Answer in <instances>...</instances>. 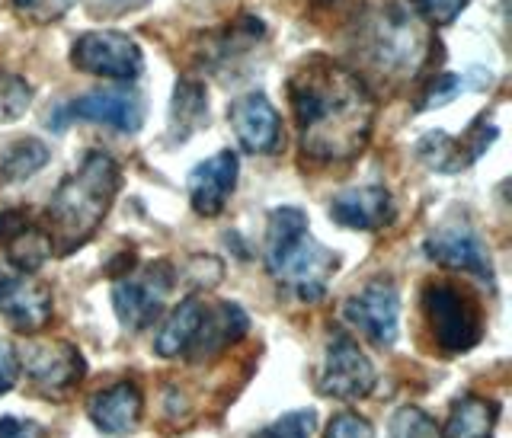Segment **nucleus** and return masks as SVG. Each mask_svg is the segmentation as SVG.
<instances>
[{
	"label": "nucleus",
	"instance_id": "a211bd4d",
	"mask_svg": "<svg viewBox=\"0 0 512 438\" xmlns=\"http://www.w3.org/2000/svg\"><path fill=\"white\" fill-rule=\"evenodd\" d=\"M87 413H90V423L103 435L125 438V435H132L141 426L144 397L138 391V384L122 381V384H112L109 391L93 394Z\"/></svg>",
	"mask_w": 512,
	"mask_h": 438
},
{
	"label": "nucleus",
	"instance_id": "ddd939ff",
	"mask_svg": "<svg viewBox=\"0 0 512 438\" xmlns=\"http://www.w3.org/2000/svg\"><path fill=\"white\" fill-rule=\"evenodd\" d=\"M343 317L375 346H394L400 333V295L391 282H372L343 301Z\"/></svg>",
	"mask_w": 512,
	"mask_h": 438
},
{
	"label": "nucleus",
	"instance_id": "b1692460",
	"mask_svg": "<svg viewBox=\"0 0 512 438\" xmlns=\"http://www.w3.org/2000/svg\"><path fill=\"white\" fill-rule=\"evenodd\" d=\"M32 103V84L20 74L0 71V125L16 122L26 116V109Z\"/></svg>",
	"mask_w": 512,
	"mask_h": 438
},
{
	"label": "nucleus",
	"instance_id": "f257e3e1",
	"mask_svg": "<svg viewBox=\"0 0 512 438\" xmlns=\"http://www.w3.org/2000/svg\"><path fill=\"white\" fill-rule=\"evenodd\" d=\"M301 154L317 164H340L365 151L375 125V100L365 80L327 55L304 58L288 77Z\"/></svg>",
	"mask_w": 512,
	"mask_h": 438
},
{
	"label": "nucleus",
	"instance_id": "393cba45",
	"mask_svg": "<svg viewBox=\"0 0 512 438\" xmlns=\"http://www.w3.org/2000/svg\"><path fill=\"white\" fill-rule=\"evenodd\" d=\"M388 438H442V429L420 407H400L388 423Z\"/></svg>",
	"mask_w": 512,
	"mask_h": 438
},
{
	"label": "nucleus",
	"instance_id": "2f4dec72",
	"mask_svg": "<svg viewBox=\"0 0 512 438\" xmlns=\"http://www.w3.org/2000/svg\"><path fill=\"white\" fill-rule=\"evenodd\" d=\"M0 438H45V429L32 419L0 416Z\"/></svg>",
	"mask_w": 512,
	"mask_h": 438
},
{
	"label": "nucleus",
	"instance_id": "39448f33",
	"mask_svg": "<svg viewBox=\"0 0 512 438\" xmlns=\"http://www.w3.org/2000/svg\"><path fill=\"white\" fill-rule=\"evenodd\" d=\"M420 304L429 320V333L439 343V349L461 355L480 343L484 323H480V311L468 291L448 282H429L423 288Z\"/></svg>",
	"mask_w": 512,
	"mask_h": 438
},
{
	"label": "nucleus",
	"instance_id": "9d476101",
	"mask_svg": "<svg viewBox=\"0 0 512 438\" xmlns=\"http://www.w3.org/2000/svg\"><path fill=\"white\" fill-rule=\"evenodd\" d=\"M496 135L500 132H496L493 122H487V116H477L464 138L448 135L442 128H432V132H426L416 141V157H420V164H426L436 173H461L490 151Z\"/></svg>",
	"mask_w": 512,
	"mask_h": 438
},
{
	"label": "nucleus",
	"instance_id": "f03ea898",
	"mask_svg": "<svg viewBox=\"0 0 512 438\" xmlns=\"http://www.w3.org/2000/svg\"><path fill=\"white\" fill-rule=\"evenodd\" d=\"M122 189V170L106 151H87L71 176H64L45 212L52 250L71 256L100 231Z\"/></svg>",
	"mask_w": 512,
	"mask_h": 438
},
{
	"label": "nucleus",
	"instance_id": "20e7f679",
	"mask_svg": "<svg viewBox=\"0 0 512 438\" xmlns=\"http://www.w3.org/2000/svg\"><path fill=\"white\" fill-rule=\"evenodd\" d=\"M356 32L359 55H365L381 77H413L436 45L432 26L413 7V0H381L365 10Z\"/></svg>",
	"mask_w": 512,
	"mask_h": 438
},
{
	"label": "nucleus",
	"instance_id": "473e14b6",
	"mask_svg": "<svg viewBox=\"0 0 512 438\" xmlns=\"http://www.w3.org/2000/svg\"><path fill=\"white\" fill-rule=\"evenodd\" d=\"M112 10H141L148 7V0H106Z\"/></svg>",
	"mask_w": 512,
	"mask_h": 438
},
{
	"label": "nucleus",
	"instance_id": "0eeeda50",
	"mask_svg": "<svg viewBox=\"0 0 512 438\" xmlns=\"http://www.w3.org/2000/svg\"><path fill=\"white\" fill-rule=\"evenodd\" d=\"M144 116V96L132 87V84H122V87H96L74 96L68 106L58 109V119L48 122L61 128L64 122L80 119V122H96V125H106L112 132H122V135H135L141 132Z\"/></svg>",
	"mask_w": 512,
	"mask_h": 438
},
{
	"label": "nucleus",
	"instance_id": "6e6552de",
	"mask_svg": "<svg viewBox=\"0 0 512 438\" xmlns=\"http://www.w3.org/2000/svg\"><path fill=\"white\" fill-rule=\"evenodd\" d=\"M176 285V269L167 259L144 266L138 275H122L112 285V307L122 320V327L128 330H144L160 317L167 304V295Z\"/></svg>",
	"mask_w": 512,
	"mask_h": 438
},
{
	"label": "nucleus",
	"instance_id": "dca6fc26",
	"mask_svg": "<svg viewBox=\"0 0 512 438\" xmlns=\"http://www.w3.org/2000/svg\"><path fill=\"white\" fill-rule=\"evenodd\" d=\"M327 215L346 231H381L394 221V199L384 186H352L336 192Z\"/></svg>",
	"mask_w": 512,
	"mask_h": 438
},
{
	"label": "nucleus",
	"instance_id": "1a4fd4ad",
	"mask_svg": "<svg viewBox=\"0 0 512 438\" xmlns=\"http://www.w3.org/2000/svg\"><path fill=\"white\" fill-rule=\"evenodd\" d=\"M375 381L378 371L356 339H349L346 333H333L317 371V391L333 400H362L372 394Z\"/></svg>",
	"mask_w": 512,
	"mask_h": 438
},
{
	"label": "nucleus",
	"instance_id": "423d86ee",
	"mask_svg": "<svg viewBox=\"0 0 512 438\" xmlns=\"http://www.w3.org/2000/svg\"><path fill=\"white\" fill-rule=\"evenodd\" d=\"M71 64L80 74L128 84V80H135L144 71V52L128 32L93 29L74 39Z\"/></svg>",
	"mask_w": 512,
	"mask_h": 438
},
{
	"label": "nucleus",
	"instance_id": "aec40b11",
	"mask_svg": "<svg viewBox=\"0 0 512 438\" xmlns=\"http://www.w3.org/2000/svg\"><path fill=\"white\" fill-rule=\"evenodd\" d=\"M208 122V90L192 77H180L170 100V132L173 141H186Z\"/></svg>",
	"mask_w": 512,
	"mask_h": 438
},
{
	"label": "nucleus",
	"instance_id": "6ab92c4d",
	"mask_svg": "<svg viewBox=\"0 0 512 438\" xmlns=\"http://www.w3.org/2000/svg\"><path fill=\"white\" fill-rule=\"evenodd\" d=\"M202 320H205V304L196 295L183 298L170 311V317L164 320V327L157 330L154 352L160 355V359H176V355L189 352L192 343H196V336H199Z\"/></svg>",
	"mask_w": 512,
	"mask_h": 438
},
{
	"label": "nucleus",
	"instance_id": "9b49d317",
	"mask_svg": "<svg viewBox=\"0 0 512 438\" xmlns=\"http://www.w3.org/2000/svg\"><path fill=\"white\" fill-rule=\"evenodd\" d=\"M423 253L432 259V263H439L445 269L477 275V279H484L487 285L496 282L487 243L480 240V234L464 221H448V224L436 227V231L426 237Z\"/></svg>",
	"mask_w": 512,
	"mask_h": 438
},
{
	"label": "nucleus",
	"instance_id": "4be33fe9",
	"mask_svg": "<svg viewBox=\"0 0 512 438\" xmlns=\"http://www.w3.org/2000/svg\"><path fill=\"white\" fill-rule=\"evenodd\" d=\"M496 403L487 397L468 394L455 400L452 413H448V423L442 429V438H493L496 429Z\"/></svg>",
	"mask_w": 512,
	"mask_h": 438
},
{
	"label": "nucleus",
	"instance_id": "f8f14e48",
	"mask_svg": "<svg viewBox=\"0 0 512 438\" xmlns=\"http://www.w3.org/2000/svg\"><path fill=\"white\" fill-rule=\"evenodd\" d=\"M20 368L29 375V381L45 394H68L87 375L84 355L71 343H58V339H36L20 355Z\"/></svg>",
	"mask_w": 512,
	"mask_h": 438
},
{
	"label": "nucleus",
	"instance_id": "c756f323",
	"mask_svg": "<svg viewBox=\"0 0 512 438\" xmlns=\"http://www.w3.org/2000/svg\"><path fill=\"white\" fill-rule=\"evenodd\" d=\"M324 438H375V429L359 413H340L330 419Z\"/></svg>",
	"mask_w": 512,
	"mask_h": 438
},
{
	"label": "nucleus",
	"instance_id": "4468645a",
	"mask_svg": "<svg viewBox=\"0 0 512 438\" xmlns=\"http://www.w3.org/2000/svg\"><path fill=\"white\" fill-rule=\"evenodd\" d=\"M228 122L247 154H276L282 148V116L260 90L237 96L228 106Z\"/></svg>",
	"mask_w": 512,
	"mask_h": 438
},
{
	"label": "nucleus",
	"instance_id": "5701e85b",
	"mask_svg": "<svg viewBox=\"0 0 512 438\" xmlns=\"http://www.w3.org/2000/svg\"><path fill=\"white\" fill-rule=\"evenodd\" d=\"M48 157H52V151L39 138H20L7 144L4 154H0V183L13 186L29 180V176H36L48 164Z\"/></svg>",
	"mask_w": 512,
	"mask_h": 438
},
{
	"label": "nucleus",
	"instance_id": "bb28decb",
	"mask_svg": "<svg viewBox=\"0 0 512 438\" xmlns=\"http://www.w3.org/2000/svg\"><path fill=\"white\" fill-rule=\"evenodd\" d=\"M314 429H317L314 410H292L279 416L276 423H269L266 429H260L253 438H311Z\"/></svg>",
	"mask_w": 512,
	"mask_h": 438
},
{
	"label": "nucleus",
	"instance_id": "c85d7f7f",
	"mask_svg": "<svg viewBox=\"0 0 512 438\" xmlns=\"http://www.w3.org/2000/svg\"><path fill=\"white\" fill-rule=\"evenodd\" d=\"M413 7L420 10V16L429 26H448L468 7V0H413Z\"/></svg>",
	"mask_w": 512,
	"mask_h": 438
},
{
	"label": "nucleus",
	"instance_id": "412c9836",
	"mask_svg": "<svg viewBox=\"0 0 512 438\" xmlns=\"http://www.w3.org/2000/svg\"><path fill=\"white\" fill-rule=\"evenodd\" d=\"M247 327H250V320H247V314L240 311L237 304H218L215 311H208V307H205V320H202L199 336H196V343H192L189 352L212 355V352L231 346L234 339L244 336Z\"/></svg>",
	"mask_w": 512,
	"mask_h": 438
},
{
	"label": "nucleus",
	"instance_id": "a878e982",
	"mask_svg": "<svg viewBox=\"0 0 512 438\" xmlns=\"http://www.w3.org/2000/svg\"><path fill=\"white\" fill-rule=\"evenodd\" d=\"M464 77L458 74H436V77H429L426 80V87L420 93V103H416V109H442L448 106L452 100H458V96L464 93Z\"/></svg>",
	"mask_w": 512,
	"mask_h": 438
},
{
	"label": "nucleus",
	"instance_id": "cd10ccee",
	"mask_svg": "<svg viewBox=\"0 0 512 438\" xmlns=\"http://www.w3.org/2000/svg\"><path fill=\"white\" fill-rule=\"evenodd\" d=\"M13 10L23 16V20L36 23V26H45V23H55L61 20L64 13H68L77 0H10Z\"/></svg>",
	"mask_w": 512,
	"mask_h": 438
},
{
	"label": "nucleus",
	"instance_id": "f3484780",
	"mask_svg": "<svg viewBox=\"0 0 512 438\" xmlns=\"http://www.w3.org/2000/svg\"><path fill=\"white\" fill-rule=\"evenodd\" d=\"M0 250L20 272H39L45 259H52V240L23 208H10L0 215Z\"/></svg>",
	"mask_w": 512,
	"mask_h": 438
},
{
	"label": "nucleus",
	"instance_id": "2eb2a0df",
	"mask_svg": "<svg viewBox=\"0 0 512 438\" xmlns=\"http://www.w3.org/2000/svg\"><path fill=\"white\" fill-rule=\"evenodd\" d=\"M237 173H240V160L234 151H218L215 157H208L189 170L186 189H189V202L196 208V215L218 218L224 208H228L237 189Z\"/></svg>",
	"mask_w": 512,
	"mask_h": 438
},
{
	"label": "nucleus",
	"instance_id": "7ed1b4c3",
	"mask_svg": "<svg viewBox=\"0 0 512 438\" xmlns=\"http://www.w3.org/2000/svg\"><path fill=\"white\" fill-rule=\"evenodd\" d=\"M263 256L272 279L308 304L327 295L333 272L340 269V253L327 250L311 234L308 215L295 205H279L269 212Z\"/></svg>",
	"mask_w": 512,
	"mask_h": 438
},
{
	"label": "nucleus",
	"instance_id": "7c9ffc66",
	"mask_svg": "<svg viewBox=\"0 0 512 438\" xmlns=\"http://www.w3.org/2000/svg\"><path fill=\"white\" fill-rule=\"evenodd\" d=\"M16 378H20V355L10 343L0 339V397L13 391Z\"/></svg>",
	"mask_w": 512,
	"mask_h": 438
}]
</instances>
